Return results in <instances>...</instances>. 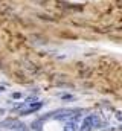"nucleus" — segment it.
<instances>
[{
	"label": "nucleus",
	"mask_w": 122,
	"mask_h": 131,
	"mask_svg": "<svg viewBox=\"0 0 122 131\" xmlns=\"http://www.w3.org/2000/svg\"><path fill=\"white\" fill-rule=\"evenodd\" d=\"M95 121H96V114H90V116H87L83 123H81V127H79V131H92L95 128Z\"/></svg>",
	"instance_id": "f257e3e1"
},
{
	"label": "nucleus",
	"mask_w": 122,
	"mask_h": 131,
	"mask_svg": "<svg viewBox=\"0 0 122 131\" xmlns=\"http://www.w3.org/2000/svg\"><path fill=\"white\" fill-rule=\"evenodd\" d=\"M5 92V85H0V95H2Z\"/></svg>",
	"instance_id": "9d476101"
},
{
	"label": "nucleus",
	"mask_w": 122,
	"mask_h": 131,
	"mask_svg": "<svg viewBox=\"0 0 122 131\" xmlns=\"http://www.w3.org/2000/svg\"><path fill=\"white\" fill-rule=\"evenodd\" d=\"M31 130H34V131H43V128H41V119L34 121V122L31 123Z\"/></svg>",
	"instance_id": "7ed1b4c3"
},
{
	"label": "nucleus",
	"mask_w": 122,
	"mask_h": 131,
	"mask_svg": "<svg viewBox=\"0 0 122 131\" xmlns=\"http://www.w3.org/2000/svg\"><path fill=\"white\" fill-rule=\"evenodd\" d=\"M121 130H122V127H121Z\"/></svg>",
	"instance_id": "f8f14e48"
},
{
	"label": "nucleus",
	"mask_w": 122,
	"mask_h": 131,
	"mask_svg": "<svg viewBox=\"0 0 122 131\" xmlns=\"http://www.w3.org/2000/svg\"><path fill=\"white\" fill-rule=\"evenodd\" d=\"M3 113H5V110H3V108H0V116H2Z\"/></svg>",
	"instance_id": "9b49d317"
},
{
	"label": "nucleus",
	"mask_w": 122,
	"mask_h": 131,
	"mask_svg": "<svg viewBox=\"0 0 122 131\" xmlns=\"http://www.w3.org/2000/svg\"><path fill=\"white\" fill-rule=\"evenodd\" d=\"M64 131H79V128H78V125H76V122H75V121H70V122L66 125V130Z\"/></svg>",
	"instance_id": "f03ea898"
},
{
	"label": "nucleus",
	"mask_w": 122,
	"mask_h": 131,
	"mask_svg": "<svg viewBox=\"0 0 122 131\" xmlns=\"http://www.w3.org/2000/svg\"><path fill=\"white\" fill-rule=\"evenodd\" d=\"M40 20H46V21H55V18H52V17H49V15H43V14H38L37 15Z\"/></svg>",
	"instance_id": "423d86ee"
},
{
	"label": "nucleus",
	"mask_w": 122,
	"mask_h": 131,
	"mask_svg": "<svg viewBox=\"0 0 122 131\" xmlns=\"http://www.w3.org/2000/svg\"><path fill=\"white\" fill-rule=\"evenodd\" d=\"M34 111H35V110H32V108H26V110L20 111V116H29V114H32Z\"/></svg>",
	"instance_id": "39448f33"
},
{
	"label": "nucleus",
	"mask_w": 122,
	"mask_h": 131,
	"mask_svg": "<svg viewBox=\"0 0 122 131\" xmlns=\"http://www.w3.org/2000/svg\"><path fill=\"white\" fill-rule=\"evenodd\" d=\"M44 105V102L43 101H35V102H32V104H29V108H32V110H40V108H41Z\"/></svg>",
	"instance_id": "20e7f679"
},
{
	"label": "nucleus",
	"mask_w": 122,
	"mask_h": 131,
	"mask_svg": "<svg viewBox=\"0 0 122 131\" xmlns=\"http://www.w3.org/2000/svg\"><path fill=\"white\" fill-rule=\"evenodd\" d=\"M61 99H63V101H73L75 96H73V95H66V93H64V95H61Z\"/></svg>",
	"instance_id": "0eeeda50"
},
{
	"label": "nucleus",
	"mask_w": 122,
	"mask_h": 131,
	"mask_svg": "<svg viewBox=\"0 0 122 131\" xmlns=\"http://www.w3.org/2000/svg\"><path fill=\"white\" fill-rule=\"evenodd\" d=\"M35 101H37V98H34V96H29V98H26V99H25L26 104H32V102H35Z\"/></svg>",
	"instance_id": "1a4fd4ad"
},
{
	"label": "nucleus",
	"mask_w": 122,
	"mask_h": 131,
	"mask_svg": "<svg viewBox=\"0 0 122 131\" xmlns=\"http://www.w3.org/2000/svg\"><path fill=\"white\" fill-rule=\"evenodd\" d=\"M12 99H21L23 98V95L20 93V92H15V93H12V96H11Z\"/></svg>",
	"instance_id": "6e6552de"
}]
</instances>
